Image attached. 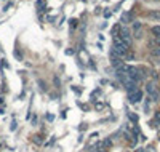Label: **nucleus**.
I'll return each instance as SVG.
<instances>
[{"label": "nucleus", "mask_w": 160, "mask_h": 152, "mask_svg": "<svg viewBox=\"0 0 160 152\" xmlns=\"http://www.w3.org/2000/svg\"><path fill=\"white\" fill-rule=\"evenodd\" d=\"M151 30H152V34H154L155 37H159V35H160V26H154Z\"/></svg>", "instance_id": "obj_8"}, {"label": "nucleus", "mask_w": 160, "mask_h": 152, "mask_svg": "<svg viewBox=\"0 0 160 152\" xmlns=\"http://www.w3.org/2000/svg\"><path fill=\"white\" fill-rule=\"evenodd\" d=\"M131 19H133V13H123L122 14V22L123 24H128Z\"/></svg>", "instance_id": "obj_5"}, {"label": "nucleus", "mask_w": 160, "mask_h": 152, "mask_svg": "<svg viewBox=\"0 0 160 152\" xmlns=\"http://www.w3.org/2000/svg\"><path fill=\"white\" fill-rule=\"evenodd\" d=\"M143 99V91H133V93H130L128 95V101H130L131 104H136V103H139V101Z\"/></svg>", "instance_id": "obj_3"}, {"label": "nucleus", "mask_w": 160, "mask_h": 152, "mask_svg": "<svg viewBox=\"0 0 160 152\" xmlns=\"http://www.w3.org/2000/svg\"><path fill=\"white\" fill-rule=\"evenodd\" d=\"M128 117H130V120H133V122H138V115L131 114V112H128Z\"/></svg>", "instance_id": "obj_11"}, {"label": "nucleus", "mask_w": 160, "mask_h": 152, "mask_svg": "<svg viewBox=\"0 0 160 152\" xmlns=\"http://www.w3.org/2000/svg\"><path fill=\"white\" fill-rule=\"evenodd\" d=\"M133 34H135V38H141L143 37V29L141 30H135Z\"/></svg>", "instance_id": "obj_10"}, {"label": "nucleus", "mask_w": 160, "mask_h": 152, "mask_svg": "<svg viewBox=\"0 0 160 152\" xmlns=\"http://www.w3.org/2000/svg\"><path fill=\"white\" fill-rule=\"evenodd\" d=\"M146 91H147V95H149V98L152 101H160V91H159L157 85H155L154 82H149V83L146 85Z\"/></svg>", "instance_id": "obj_1"}, {"label": "nucleus", "mask_w": 160, "mask_h": 152, "mask_svg": "<svg viewBox=\"0 0 160 152\" xmlns=\"http://www.w3.org/2000/svg\"><path fill=\"white\" fill-rule=\"evenodd\" d=\"M152 43H155V45H160V35H159V37H155V38H154V42H152Z\"/></svg>", "instance_id": "obj_14"}, {"label": "nucleus", "mask_w": 160, "mask_h": 152, "mask_svg": "<svg viewBox=\"0 0 160 152\" xmlns=\"http://www.w3.org/2000/svg\"><path fill=\"white\" fill-rule=\"evenodd\" d=\"M119 37L122 38V40H123L128 46H131V42H133V38H131V34H130V30H128L127 27H122V29L119 30Z\"/></svg>", "instance_id": "obj_2"}, {"label": "nucleus", "mask_w": 160, "mask_h": 152, "mask_svg": "<svg viewBox=\"0 0 160 152\" xmlns=\"http://www.w3.org/2000/svg\"><path fill=\"white\" fill-rule=\"evenodd\" d=\"M71 26L72 27H77V21H75V19H72V21H71Z\"/></svg>", "instance_id": "obj_16"}, {"label": "nucleus", "mask_w": 160, "mask_h": 152, "mask_svg": "<svg viewBox=\"0 0 160 152\" xmlns=\"http://www.w3.org/2000/svg\"><path fill=\"white\" fill-rule=\"evenodd\" d=\"M125 58H127V59H130V61H131V59H133V58H135V54L131 53V51H128V53H127V56H125Z\"/></svg>", "instance_id": "obj_12"}, {"label": "nucleus", "mask_w": 160, "mask_h": 152, "mask_svg": "<svg viewBox=\"0 0 160 152\" xmlns=\"http://www.w3.org/2000/svg\"><path fill=\"white\" fill-rule=\"evenodd\" d=\"M111 64H112V67H120V66H123V61H122V58L120 56H117L115 53H112L111 51Z\"/></svg>", "instance_id": "obj_4"}, {"label": "nucleus", "mask_w": 160, "mask_h": 152, "mask_svg": "<svg viewBox=\"0 0 160 152\" xmlns=\"http://www.w3.org/2000/svg\"><path fill=\"white\" fill-rule=\"evenodd\" d=\"M141 29H143V24L139 21H135L133 22V32H135V30H141Z\"/></svg>", "instance_id": "obj_7"}, {"label": "nucleus", "mask_w": 160, "mask_h": 152, "mask_svg": "<svg viewBox=\"0 0 160 152\" xmlns=\"http://www.w3.org/2000/svg\"><path fill=\"white\" fill-rule=\"evenodd\" d=\"M147 151H149V152H155V151H154V147H147Z\"/></svg>", "instance_id": "obj_19"}, {"label": "nucleus", "mask_w": 160, "mask_h": 152, "mask_svg": "<svg viewBox=\"0 0 160 152\" xmlns=\"http://www.w3.org/2000/svg\"><path fill=\"white\" fill-rule=\"evenodd\" d=\"M14 56H16L18 59H22V56H21V54H19V51H18V50H16V51H14Z\"/></svg>", "instance_id": "obj_15"}, {"label": "nucleus", "mask_w": 160, "mask_h": 152, "mask_svg": "<svg viewBox=\"0 0 160 152\" xmlns=\"http://www.w3.org/2000/svg\"><path fill=\"white\" fill-rule=\"evenodd\" d=\"M155 120H159V122H160V112H155Z\"/></svg>", "instance_id": "obj_18"}, {"label": "nucleus", "mask_w": 160, "mask_h": 152, "mask_svg": "<svg viewBox=\"0 0 160 152\" xmlns=\"http://www.w3.org/2000/svg\"><path fill=\"white\" fill-rule=\"evenodd\" d=\"M149 18H151V19H160V11H159V10L151 11V13H149Z\"/></svg>", "instance_id": "obj_6"}, {"label": "nucleus", "mask_w": 160, "mask_h": 152, "mask_svg": "<svg viewBox=\"0 0 160 152\" xmlns=\"http://www.w3.org/2000/svg\"><path fill=\"white\" fill-rule=\"evenodd\" d=\"M152 56H160V46H159V48H152Z\"/></svg>", "instance_id": "obj_9"}, {"label": "nucleus", "mask_w": 160, "mask_h": 152, "mask_svg": "<svg viewBox=\"0 0 160 152\" xmlns=\"http://www.w3.org/2000/svg\"><path fill=\"white\" fill-rule=\"evenodd\" d=\"M54 85H56V88H61V83H59V79H58V77H54Z\"/></svg>", "instance_id": "obj_13"}, {"label": "nucleus", "mask_w": 160, "mask_h": 152, "mask_svg": "<svg viewBox=\"0 0 160 152\" xmlns=\"http://www.w3.org/2000/svg\"><path fill=\"white\" fill-rule=\"evenodd\" d=\"M38 83H40V87H42V90H46V87H45V83H43V82H42V80L38 82Z\"/></svg>", "instance_id": "obj_17"}]
</instances>
